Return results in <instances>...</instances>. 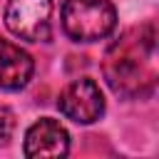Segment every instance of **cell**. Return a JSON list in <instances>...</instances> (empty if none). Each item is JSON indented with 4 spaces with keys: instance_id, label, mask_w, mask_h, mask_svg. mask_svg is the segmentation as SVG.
Here are the masks:
<instances>
[{
    "instance_id": "2",
    "label": "cell",
    "mask_w": 159,
    "mask_h": 159,
    "mask_svg": "<svg viewBox=\"0 0 159 159\" xmlns=\"http://www.w3.org/2000/svg\"><path fill=\"white\" fill-rule=\"evenodd\" d=\"M117 27V10L109 0H65L62 30L75 42H97Z\"/></svg>"
},
{
    "instance_id": "1",
    "label": "cell",
    "mask_w": 159,
    "mask_h": 159,
    "mask_svg": "<svg viewBox=\"0 0 159 159\" xmlns=\"http://www.w3.org/2000/svg\"><path fill=\"white\" fill-rule=\"evenodd\" d=\"M142 45H154L152 32L147 40H142V32L134 42L122 40L107 55L104 77L114 89V94L119 97H137V94H144L147 87H152V72L142 60Z\"/></svg>"
},
{
    "instance_id": "6",
    "label": "cell",
    "mask_w": 159,
    "mask_h": 159,
    "mask_svg": "<svg viewBox=\"0 0 159 159\" xmlns=\"http://www.w3.org/2000/svg\"><path fill=\"white\" fill-rule=\"evenodd\" d=\"M32 72H35L32 57L10 40L0 37V87L7 92H17L30 82Z\"/></svg>"
},
{
    "instance_id": "3",
    "label": "cell",
    "mask_w": 159,
    "mask_h": 159,
    "mask_svg": "<svg viewBox=\"0 0 159 159\" xmlns=\"http://www.w3.org/2000/svg\"><path fill=\"white\" fill-rule=\"evenodd\" d=\"M52 0H10L5 7L7 30L27 42H47L52 35L50 27Z\"/></svg>"
},
{
    "instance_id": "5",
    "label": "cell",
    "mask_w": 159,
    "mask_h": 159,
    "mask_svg": "<svg viewBox=\"0 0 159 159\" xmlns=\"http://www.w3.org/2000/svg\"><path fill=\"white\" fill-rule=\"evenodd\" d=\"M22 152L27 159L65 157L70 152V134L57 119L42 117L25 132V149Z\"/></svg>"
},
{
    "instance_id": "4",
    "label": "cell",
    "mask_w": 159,
    "mask_h": 159,
    "mask_svg": "<svg viewBox=\"0 0 159 159\" xmlns=\"http://www.w3.org/2000/svg\"><path fill=\"white\" fill-rule=\"evenodd\" d=\"M57 107L67 119L77 124H92L104 114V97L94 80L80 77V80H72L60 92Z\"/></svg>"
},
{
    "instance_id": "7",
    "label": "cell",
    "mask_w": 159,
    "mask_h": 159,
    "mask_svg": "<svg viewBox=\"0 0 159 159\" xmlns=\"http://www.w3.org/2000/svg\"><path fill=\"white\" fill-rule=\"evenodd\" d=\"M12 127H15V117L7 107H0V147L7 144L10 134H12Z\"/></svg>"
}]
</instances>
